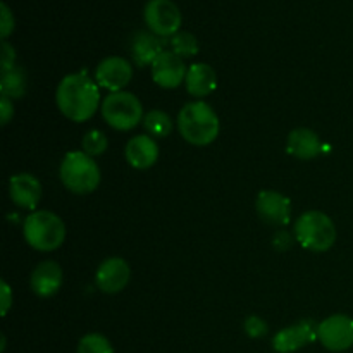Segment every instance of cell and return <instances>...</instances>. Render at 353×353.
Here are the masks:
<instances>
[{"label":"cell","mask_w":353,"mask_h":353,"mask_svg":"<svg viewBox=\"0 0 353 353\" xmlns=\"http://www.w3.org/2000/svg\"><path fill=\"white\" fill-rule=\"evenodd\" d=\"M272 243H274V247L279 248V250H286L288 247H292V238L286 234V231H279V233H276V236L272 238Z\"/></svg>","instance_id":"obj_30"},{"label":"cell","mask_w":353,"mask_h":353,"mask_svg":"<svg viewBox=\"0 0 353 353\" xmlns=\"http://www.w3.org/2000/svg\"><path fill=\"white\" fill-rule=\"evenodd\" d=\"M296 241L305 250L326 252L336 241V226L327 214L309 210L296 219L293 228Z\"/></svg>","instance_id":"obj_4"},{"label":"cell","mask_w":353,"mask_h":353,"mask_svg":"<svg viewBox=\"0 0 353 353\" xmlns=\"http://www.w3.org/2000/svg\"><path fill=\"white\" fill-rule=\"evenodd\" d=\"M0 10H2V17H0V34H2L3 40H7V37L14 30V14L10 12L9 6L6 2L0 3Z\"/></svg>","instance_id":"obj_26"},{"label":"cell","mask_w":353,"mask_h":353,"mask_svg":"<svg viewBox=\"0 0 353 353\" xmlns=\"http://www.w3.org/2000/svg\"><path fill=\"white\" fill-rule=\"evenodd\" d=\"M145 23L157 37H174L181 26V10L172 0H148Z\"/></svg>","instance_id":"obj_7"},{"label":"cell","mask_w":353,"mask_h":353,"mask_svg":"<svg viewBox=\"0 0 353 353\" xmlns=\"http://www.w3.org/2000/svg\"><path fill=\"white\" fill-rule=\"evenodd\" d=\"M59 110L68 119L83 123L93 117L100 103L99 86L86 72H72L62 78L55 92Z\"/></svg>","instance_id":"obj_1"},{"label":"cell","mask_w":353,"mask_h":353,"mask_svg":"<svg viewBox=\"0 0 353 353\" xmlns=\"http://www.w3.org/2000/svg\"><path fill=\"white\" fill-rule=\"evenodd\" d=\"M0 90H2L3 97H9V99H21V97L24 95V90H26V78H24L23 69L14 65L12 69L2 71Z\"/></svg>","instance_id":"obj_20"},{"label":"cell","mask_w":353,"mask_h":353,"mask_svg":"<svg viewBox=\"0 0 353 353\" xmlns=\"http://www.w3.org/2000/svg\"><path fill=\"white\" fill-rule=\"evenodd\" d=\"M23 234L26 243L38 252H54L64 243L65 226L57 214L38 210L24 219Z\"/></svg>","instance_id":"obj_3"},{"label":"cell","mask_w":353,"mask_h":353,"mask_svg":"<svg viewBox=\"0 0 353 353\" xmlns=\"http://www.w3.org/2000/svg\"><path fill=\"white\" fill-rule=\"evenodd\" d=\"M9 195L17 207L33 210L41 200V185L33 174L21 172L9 179Z\"/></svg>","instance_id":"obj_14"},{"label":"cell","mask_w":353,"mask_h":353,"mask_svg":"<svg viewBox=\"0 0 353 353\" xmlns=\"http://www.w3.org/2000/svg\"><path fill=\"white\" fill-rule=\"evenodd\" d=\"M171 47L172 52L181 59L199 54V41H196L195 34L188 33V31H178L174 37H171Z\"/></svg>","instance_id":"obj_22"},{"label":"cell","mask_w":353,"mask_h":353,"mask_svg":"<svg viewBox=\"0 0 353 353\" xmlns=\"http://www.w3.org/2000/svg\"><path fill=\"white\" fill-rule=\"evenodd\" d=\"M131 278V269L128 262L121 257H109L99 265L95 274V283L100 292L119 293L126 288Z\"/></svg>","instance_id":"obj_13"},{"label":"cell","mask_w":353,"mask_h":353,"mask_svg":"<svg viewBox=\"0 0 353 353\" xmlns=\"http://www.w3.org/2000/svg\"><path fill=\"white\" fill-rule=\"evenodd\" d=\"M245 333L250 338H262L268 334V323L259 316H250L245 321Z\"/></svg>","instance_id":"obj_25"},{"label":"cell","mask_w":353,"mask_h":353,"mask_svg":"<svg viewBox=\"0 0 353 353\" xmlns=\"http://www.w3.org/2000/svg\"><path fill=\"white\" fill-rule=\"evenodd\" d=\"M143 126L150 137L165 138L172 131V119L162 110H150L148 114H145Z\"/></svg>","instance_id":"obj_21"},{"label":"cell","mask_w":353,"mask_h":353,"mask_svg":"<svg viewBox=\"0 0 353 353\" xmlns=\"http://www.w3.org/2000/svg\"><path fill=\"white\" fill-rule=\"evenodd\" d=\"M0 292H2V316H7L10 305H12V292L6 281H0Z\"/></svg>","instance_id":"obj_29"},{"label":"cell","mask_w":353,"mask_h":353,"mask_svg":"<svg viewBox=\"0 0 353 353\" xmlns=\"http://www.w3.org/2000/svg\"><path fill=\"white\" fill-rule=\"evenodd\" d=\"M124 157L128 164L134 169H148L157 162L159 147L150 134H138L126 143Z\"/></svg>","instance_id":"obj_16"},{"label":"cell","mask_w":353,"mask_h":353,"mask_svg":"<svg viewBox=\"0 0 353 353\" xmlns=\"http://www.w3.org/2000/svg\"><path fill=\"white\" fill-rule=\"evenodd\" d=\"M78 353H114V348L103 334L90 333L79 340Z\"/></svg>","instance_id":"obj_23"},{"label":"cell","mask_w":353,"mask_h":353,"mask_svg":"<svg viewBox=\"0 0 353 353\" xmlns=\"http://www.w3.org/2000/svg\"><path fill=\"white\" fill-rule=\"evenodd\" d=\"M319 324L312 319H303L293 326L285 327L272 338V348L278 353H293L317 340Z\"/></svg>","instance_id":"obj_10"},{"label":"cell","mask_w":353,"mask_h":353,"mask_svg":"<svg viewBox=\"0 0 353 353\" xmlns=\"http://www.w3.org/2000/svg\"><path fill=\"white\" fill-rule=\"evenodd\" d=\"M162 52H164V48H162V41L159 40L157 34L148 33V31H137L134 33L133 40H131V55L140 68L154 64V61Z\"/></svg>","instance_id":"obj_19"},{"label":"cell","mask_w":353,"mask_h":353,"mask_svg":"<svg viewBox=\"0 0 353 353\" xmlns=\"http://www.w3.org/2000/svg\"><path fill=\"white\" fill-rule=\"evenodd\" d=\"M185 83L190 95L202 99V97L210 95L217 88V74L209 64L196 62L188 68Z\"/></svg>","instance_id":"obj_18"},{"label":"cell","mask_w":353,"mask_h":353,"mask_svg":"<svg viewBox=\"0 0 353 353\" xmlns=\"http://www.w3.org/2000/svg\"><path fill=\"white\" fill-rule=\"evenodd\" d=\"M62 269L57 262L54 261H45L34 268L31 272L30 285L34 295L41 296V299H48L54 296L55 293L61 290L62 286Z\"/></svg>","instance_id":"obj_15"},{"label":"cell","mask_w":353,"mask_h":353,"mask_svg":"<svg viewBox=\"0 0 353 353\" xmlns=\"http://www.w3.org/2000/svg\"><path fill=\"white\" fill-rule=\"evenodd\" d=\"M83 152L88 154L90 157H99L103 152L107 150V145H109V140H107L105 133L100 130H92L83 137Z\"/></svg>","instance_id":"obj_24"},{"label":"cell","mask_w":353,"mask_h":353,"mask_svg":"<svg viewBox=\"0 0 353 353\" xmlns=\"http://www.w3.org/2000/svg\"><path fill=\"white\" fill-rule=\"evenodd\" d=\"M317 340L330 352H345L353 347V319L345 314H334L321 321Z\"/></svg>","instance_id":"obj_8"},{"label":"cell","mask_w":353,"mask_h":353,"mask_svg":"<svg viewBox=\"0 0 353 353\" xmlns=\"http://www.w3.org/2000/svg\"><path fill=\"white\" fill-rule=\"evenodd\" d=\"M102 116L110 128L117 131H130L141 123L143 107L130 92H116L105 97L102 103Z\"/></svg>","instance_id":"obj_6"},{"label":"cell","mask_w":353,"mask_h":353,"mask_svg":"<svg viewBox=\"0 0 353 353\" xmlns=\"http://www.w3.org/2000/svg\"><path fill=\"white\" fill-rule=\"evenodd\" d=\"M62 183L76 195H88L100 185V169L93 157L85 152H69L61 162Z\"/></svg>","instance_id":"obj_5"},{"label":"cell","mask_w":353,"mask_h":353,"mask_svg":"<svg viewBox=\"0 0 353 353\" xmlns=\"http://www.w3.org/2000/svg\"><path fill=\"white\" fill-rule=\"evenodd\" d=\"M95 78L97 83L102 88L109 90L110 93L123 92L124 86L133 78V68H131V64L124 57L112 55V57L103 59L97 65Z\"/></svg>","instance_id":"obj_11"},{"label":"cell","mask_w":353,"mask_h":353,"mask_svg":"<svg viewBox=\"0 0 353 353\" xmlns=\"http://www.w3.org/2000/svg\"><path fill=\"white\" fill-rule=\"evenodd\" d=\"M185 62L172 50H164L152 64V78L162 88L172 90L186 79Z\"/></svg>","instance_id":"obj_12"},{"label":"cell","mask_w":353,"mask_h":353,"mask_svg":"<svg viewBox=\"0 0 353 353\" xmlns=\"http://www.w3.org/2000/svg\"><path fill=\"white\" fill-rule=\"evenodd\" d=\"M321 150H323V145H321L319 137L312 130H309V128H296V130H293L288 134L286 152L293 155V157L302 159V161H310V159L317 157Z\"/></svg>","instance_id":"obj_17"},{"label":"cell","mask_w":353,"mask_h":353,"mask_svg":"<svg viewBox=\"0 0 353 353\" xmlns=\"http://www.w3.org/2000/svg\"><path fill=\"white\" fill-rule=\"evenodd\" d=\"M14 61H16V50L12 45L7 40L2 41V71L14 68Z\"/></svg>","instance_id":"obj_27"},{"label":"cell","mask_w":353,"mask_h":353,"mask_svg":"<svg viewBox=\"0 0 353 353\" xmlns=\"http://www.w3.org/2000/svg\"><path fill=\"white\" fill-rule=\"evenodd\" d=\"M255 209L259 217L269 226L283 228L292 219V202L288 196L274 190H264L257 195Z\"/></svg>","instance_id":"obj_9"},{"label":"cell","mask_w":353,"mask_h":353,"mask_svg":"<svg viewBox=\"0 0 353 353\" xmlns=\"http://www.w3.org/2000/svg\"><path fill=\"white\" fill-rule=\"evenodd\" d=\"M0 116H2V124L6 126L7 123H9L10 119H12L14 116V103L10 102L9 97H3L2 95V100H0Z\"/></svg>","instance_id":"obj_28"},{"label":"cell","mask_w":353,"mask_h":353,"mask_svg":"<svg viewBox=\"0 0 353 353\" xmlns=\"http://www.w3.org/2000/svg\"><path fill=\"white\" fill-rule=\"evenodd\" d=\"M178 130L188 143L205 147L219 134L221 121L209 103L190 102L179 112Z\"/></svg>","instance_id":"obj_2"}]
</instances>
